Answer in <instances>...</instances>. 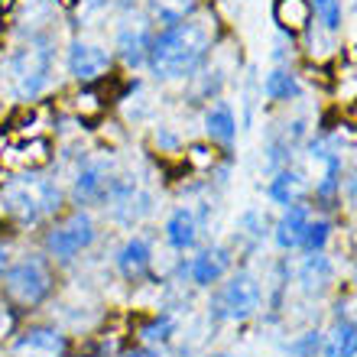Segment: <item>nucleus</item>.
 Here are the masks:
<instances>
[{
	"instance_id": "nucleus-35",
	"label": "nucleus",
	"mask_w": 357,
	"mask_h": 357,
	"mask_svg": "<svg viewBox=\"0 0 357 357\" xmlns=\"http://www.w3.org/2000/svg\"><path fill=\"white\" fill-rule=\"evenodd\" d=\"M211 357H231V354H211Z\"/></svg>"
},
{
	"instance_id": "nucleus-31",
	"label": "nucleus",
	"mask_w": 357,
	"mask_h": 357,
	"mask_svg": "<svg viewBox=\"0 0 357 357\" xmlns=\"http://www.w3.org/2000/svg\"><path fill=\"white\" fill-rule=\"evenodd\" d=\"M344 192H348V205H351V211L357 215V169L348 176V182H344Z\"/></svg>"
},
{
	"instance_id": "nucleus-27",
	"label": "nucleus",
	"mask_w": 357,
	"mask_h": 357,
	"mask_svg": "<svg viewBox=\"0 0 357 357\" xmlns=\"http://www.w3.org/2000/svg\"><path fill=\"white\" fill-rule=\"evenodd\" d=\"M286 351H289V357H315L321 351V331H305L296 341H289Z\"/></svg>"
},
{
	"instance_id": "nucleus-7",
	"label": "nucleus",
	"mask_w": 357,
	"mask_h": 357,
	"mask_svg": "<svg viewBox=\"0 0 357 357\" xmlns=\"http://www.w3.org/2000/svg\"><path fill=\"white\" fill-rule=\"evenodd\" d=\"M111 52L98 43H85V39H75L68 46V56H66V66H68V75L82 82V85H91L98 78H104L111 72Z\"/></svg>"
},
{
	"instance_id": "nucleus-3",
	"label": "nucleus",
	"mask_w": 357,
	"mask_h": 357,
	"mask_svg": "<svg viewBox=\"0 0 357 357\" xmlns=\"http://www.w3.org/2000/svg\"><path fill=\"white\" fill-rule=\"evenodd\" d=\"M0 208L23 225H36V221L56 215L62 208V188L52 178L29 172L23 178H10L7 185L0 188Z\"/></svg>"
},
{
	"instance_id": "nucleus-4",
	"label": "nucleus",
	"mask_w": 357,
	"mask_h": 357,
	"mask_svg": "<svg viewBox=\"0 0 357 357\" xmlns=\"http://www.w3.org/2000/svg\"><path fill=\"white\" fill-rule=\"evenodd\" d=\"M56 276L49 270V260L39 254H29L17 264H10L3 273V296L20 309H36L52 296Z\"/></svg>"
},
{
	"instance_id": "nucleus-17",
	"label": "nucleus",
	"mask_w": 357,
	"mask_h": 357,
	"mask_svg": "<svg viewBox=\"0 0 357 357\" xmlns=\"http://www.w3.org/2000/svg\"><path fill=\"white\" fill-rule=\"evenodd\" d=\"M166 241L176 250H192L198 241V218L192 208H176L166 221Z\"/></svg>"
},
{
	"instance_id": "nucleus-28",
	"label": "nucleus",
	"mask_w": 357,
	"mask_h": 357,
	"mask_svg": "<svg viewBox=\"0 0 357 357\" xmlns=\"http://www.w3.org/2000/svg\"><path fill=\"white\" fill-rule=\"evenodd\" d=\"M185 160L195 166V169H211L215 166V153L208 150V146H202V143H195V146H188Z\"/></svg>"
},
{
	"instance_id": "nucleus-34",
	"label": "nucleus",
	"mask_w": 357,
	"mask_h": 357,
	"mask_svg": "<svg viewBox=\"0 0 357 357\" xmlns=\"http://www.w3.org/2000/svg\"><path fill=\"white\" fill-rule=\"evenodd\" d=\"M123 357H160V351H153V348H137V351H127Z\"/></svg>"
},
{
	"instance_id": "nucleus-21",
	"label": "nucleus",
	"mask_w": 357,
	"mask_h": 357,
	"mask_svg": "<svg viewBox=\"0 0 357 357\" xmlns=\"http://www.w3.org/2000/svg\"><path fill=\"white\" fill-rule=\"evenodd\" d=\"M264 94L270 101H296L302 94V85H299V75L289 72V68H273L270 75L264 78Z\"/></svg>"
},
{
	"instance_id": "nucleus-22",
	"label": "nucleus",
	"mask_w": 357,
	"mask_h": 357,
	"mask_svg": "<svg viewBox=\"0 0 357 357\" xmlns=\"http://www.w3.org/2000/svg\"><path fill=\"white\" fill-rule=\"evenodd\" d=\"M202 0H150V13L162 26H176L182 20L195 17V10Z\"/></svg>"
},
{
	"instance_id": "nucleus-36",
	"label": "nucleus",
	"mask_w": 357,
	"mask_h": 357,
	"mask_svg": "<svg viewBox=\"0 0 357 357\" xmlns=\"http://www.w3.org/2000/svg\"><path fill=\"white\" fill-rule=\"evenodd\" d=\"M354 7H357V0H354Z\"/></svg>"
},
{
	"instance_id": "nucleus-24",
	"label": "nucleus",
	"mask_w": 357,
	"mask_h": 357,
	"mask_svg": "<svg viewBox=\"0 0 357 357\" xmlns=\"http://www.w3.org/2000/svg\"><path fill=\"white\" fill-rule=\"evenodd\" d=\"M172 335H176V319H172L169 312L156 315V319L146 321L140 328V338L146 341V344H162V341H169Z\"/></svg>"
},
{
	"instance_id": "nucleus-5",
	"label": "nucleus",
	"mask_w": 357,
	"mask_h": 357,
	"mask_svg": "<svg viewBox=\"0 0 357 357\" xmlns=\"http://www.w3.org/2000/svg\"><path fill=\"white\" fill-rule=\"evenodd\" d=\"M260 282L250 270L234 273L225 282V289L215 296L211 302V319L215 321H247L250 315H257L260 309Z\"/></svg>"
},
{
	"instance_id": "nucleus-8",
	"label": "nucleus",
	"mask_w": 357,
	"mask_h": 357,
	"mask_svg": "<svg viewBox=\"0 0 357 357\" xmlns=\"http://www.w3.org/2000/svg\"><path fill=\"white\" fill-rule=\"evenodd\" d=\"M114 182V162L107 156H88L82 166H78L75 176V195L78 205H91V202H104L107 198V188Z\"/></svg>"
},
{
	"instance_id": "nucleus-1",
	"label": "nucleus",
	"mask_w": 357,
	"mask_h": 357,
	"mask_svg": "<svg viewBox=\"0 0 357 357\" xmlns=\"http://www.w3.org/2000/svg\"><path fill=\"white\" fill-rule=\"evenodd\" d=\"M215 43V20L188 17L176 26H166L160 36H153L146 66L160 82H178L195 75Z\"/></svg>"
},
{
	"instance_id": "nucleus-6",
	"label": "nucleus",
	"mask_w": 357,
	"mask_h": 357,
	"mask_svg": "<svg viewBox=\"0 0 357 357\" xmlns=\"http://www.w3.org/2000/svg\"><path fill=\"white\" fill-rule=\"evenodd\" d=\"M94 237H98V231H94L91 215L75 211V215H68L66 221H59L46 231V250L56 260H75L82 250L94 244Z\"/></svg>"
},
{
	"instance_id": "nucleus-30",
	"label": "nucleus",
	"mask_w": 357,
	"mask_h": 357,
	"mask_svg": "<svg viewBox=\"0 0 357 357\" xmlns=\"http://www.w3.org/2000/svg\"><path fill=\"white\" fill-rule=\"evenodd\" d=\"M10 331H13V312L0 302V338H7Z\"/></svg>"
},
{
	"instance_id": "nucleus-14",
	"label": "nucleus",
	"mask_w": 357,
	"mask_h": 357,
	"mask_svg": "<svg viewBox=\"0 0 357 357\" xmlns=\"http://www.w3.org/2000/svg\"><path fill=\"white\" fill-rule=\"evenodd\" d=\"M299 282L305 296H321L335 282V266L325 254H309V260L299 266Z\"/></svg>"
},
{
	"instance_id": "nucleus-15",
	"label": "nucleus",
	"mask_w": 357,
	"mask_h": 357,
	"mask_svg": "<svg viewBox=\"0 0 357 357\" xmlns=\"http://www.w3.org/2000/svg\"><path fill=\"white\" fill-rule=\"evenodd\" d=\"M49 156H52V146H49L46 137H29V140L10 146L3 162L17 166V169H36V166H46Z\"/></svg>"
},
{
	"instance_id": "nucleus-20",
	"label": "nucleus",
	"mask_w": 357,
	"mask_h": 357,
	"mask_svg": "<svg viewBox=\"0 0 357 357\" xmlns=\"http://www.w3.org/2000/svg\"><path fill=\"white\" fill-rule=\"evenodd\" d=\"M305 176L296 169H280L276 176H273L270 188H266V195H270V202H276V205H296L302 195H305Z\"/></svg>"
},
{
	"instance_id": "nucleus-25",
	"label": "nucleus",
	"mask_w": 357,
	"mask_h": 357,
	"mask_svg": "<svg viewBox=\"0 0 357 357\" xmlns=\"http://www.w3.org/2000/svg\"><path fill=\"white\" fill-rule=\"evenodd\" d=\"M315 192H319V198H325V202L341 192V153H335V156L325 160V176L319 178Z\"/></svg>"
},
{
	"instance_id": "nucleus-2",
	"label": "nucleus",
	"mask_w": 357,
	"mask_h": 357,
	"mask_svg": "<svg viewBox=\"0 0 357 357\" xmlns=\"http://www.w3.org/2000/svg\"><path fill=\"white\" fill-rule=\"evenodd\" d=\"M52 66H56V43L49 33L29 36V43L17 46L7 56V82L10 91L17 94L20 101H36L39 94L52 82Z\"/></svg>"
},
{
	"instance_id": "nucleus-32",
	"label": "nucleus",
	"mask_w": 357,
	"mask_h": 357,
	"mask_svg": "<svg viewBox=\"0 0 357 357\" xmlns=\"http://www.w3.org/2000/svg\"><path fill=\"white\" fill-rule=\"evenodd\" d=\"M156 143H160L162 150H176V146H178V140H176V137H172V133H166V130H162V127H160V130H156Z\"/></svg>"
},
{
	"instance_id": "nucleus-29",
	"label": "nucleus",
	"mask_w": 357,
	"mask_h": 357,
	"mask_svg": "<svg viewBox=\"0 0 357 357\" xmlns=\"http://www.w3.org/2000/svg\"><path fill=\"white\" fill-rule=\"evenodd\" d=\"M72 101H75V111H78V114H98V111H101V101H98V94L88 91V88H85V91H78Z\"/></svg>"
},
{
	"instance_id": "nucleus-26",
	"label": "nucleus",
	"mask_w": 357,
	"mask_h": 357,
	"mask_svg": "<svg viewBox=\"0 0 357 357\" xmlns=\"http://www.w3.org/2000/svg\"><path fill=\"white\" fill-rule=\"evenodd\" d=\"M312 10H315V17H319L321 29H328V33H341V0H309Z\"/></svg>"
},
{
	"instance_id": "nucleus-16",
	"label": "nucleus",
	"mask_w": 357,
	"mask_h": 357,
	"mask_svg": "<svg viewBox=\"0 0 357 357\" xmlns=\"http://www.w3.org/2000/svg\"><path fill=\"white\" fill-rule=\"evenodd\" d=\"M205 133L211 143H221V146H231L237 137V117L231 111V104L227 101H218L208 107L205 114Z\"/></svg>"
},
{
	"instance_id": "nucleus-19",
	"label": "nucleus",
	"mask_w": 357,
	"mask_h": 357,
	"mask_svg": "<svg viewBox=\"0 0 357 357\" xmlns=\"http://www.w3.org/2000/svg\"><path fill=\"white\" fill-rule=\"evenodd\" d=\"M273 20L280 23L282 33H302L312 23V3L309 0H276Z\"/></svg>"
},
{
	"instance_id": "nucleus-13",
	"label": "nucleus",
	"mask_w": 357,
	"mask_h": 357,
	"mask_svg": "<svg viewBox=\"0 0 357 357\" xmlns=\"http://www.w3.org/2000/svg\"><path fill=\"white\" fill-rule=\"evenodd\" d=\"M309 208L305 205H289L286 208V215L276 221V227H273V237H276V247L280 250H296V247L302 244V234H305V225H309Z\"/></svg>"
},
{
	"instance_id": "nucleus-9",
	"label": "nucleus",
	"mask_w": 357,
	"mask_h": 357,
	"mask_svg": "<svg viewBox=\"0 0 357 357\" xmlns=\"http://www.w3.org/2000/svg\"><path fill=\"white\" fill-rule=\"evenodd\" d=\"M13 357H66L68 354V338L52 325H33L13 341L10 348Z\"/></svg>"
},
{
	"instance_id": "nucleus-33",
	"label": "nucleus",
	"mask_w": 357,
	"mask_h": 357,
	"mask_svg": "<svg viewBox=\"0 0 357 357\" xmlns=\"http://www.w3.org/2000/svg\"><path fill=\"white\" fill-rule=\"evenodd\" d=\"M10 270V247L0 241V280H3V273Z\"/></svg>"
},
{
	"instance_id": "nucleus-10",
	"label": "nucleus",
	"mask_w": 357,
	"mask_h": 357,
	"mask_svg": "<svg viewBox=\"0 0 357 357\" xmlns=\"http://www.w3.org/2000/svg\"><path fill=\"white\" fill-rule=\"evenodd\" d=\"M150 23L146 20H123L121 26H117V52H121V59L127 62L130 68L143 66L146 62V56H150Z\"/></svg>"
},
{
	"instance_id": "nucleus-23",
	"label": "nucleus",
	"mask_w": 357,
	"mask_h": 357,
	"mask_svg": "<svg viewBox=\"0 0 357 357\" xmlns=\"http://www.w3.org/2000/svg\"><path fill=\"white\" fill-rule=\"evenodd\" d=\"M328 237H331V221L319 218V221H309V225H305V234H302L299 247L305 254H321L325 244H328Z\"/></svg>"
},
{
	"instance_id": "nucleus-12",
	"label": "nucleus",
	"mask_w": 357,
	"mask_h": 357,
	"mask_svg": "<svg viewBox=\"0 0 357 357\" xmlns=\"http://www.w3.org/2000/svg\"><path fill=\"white\" fill-rule=\"evenodd\" d=\"M153 266V250L146 244V237H130L127 244L117 250V273H121L123 280H143Z\"/></svg>"
},
{
	"instance_id": "nucleus-11",
	"label": "nucleus",
	"mask_w": 357,
	"mask_h": 357,
	"mask_svg": "<svg viewBox=\"0 0 357 357\" xmlns=\"http://www.w3.org/2000/svg\"><path fill=\"white\" fill-rule=\"evenodd\" d=\"M231 266V250L227 247H208L198 257H192V264L185 266L188 280L195 286H215Z\"/></svg>"
},
{
	"instance_id": "nucleus-18",
	"label": "nucleus",
	"mask_w": 357,
	"mask_h": 357,
	"mask_svg": "<svg viewBox=\"0 0 357 357\" xmlns=\"http://www.w3.org/2000/svg\"><path fill=\"white\" fill-rule=\"evenodd\" d=\"M325 357H357V325L351 319H341L331 325V331L321 341Z\"/></svg>"
}]
</instances>
